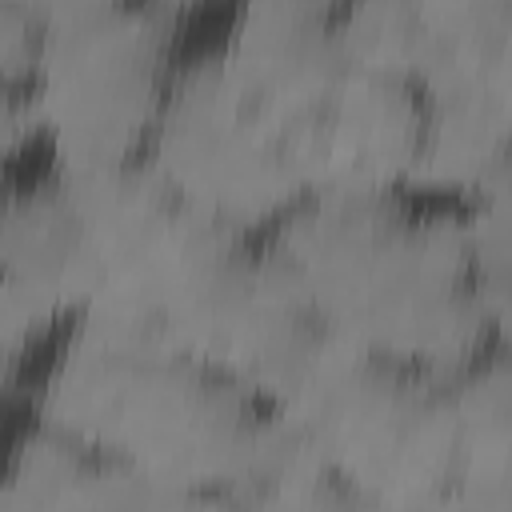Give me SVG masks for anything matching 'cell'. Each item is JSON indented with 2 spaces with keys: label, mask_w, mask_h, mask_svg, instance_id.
I'll list each match as a JSON object with an SVG mask.
<instances>
[{
  "label": "cell",
  "mask_w": 512,
  "mask_h": 512,
  "mask_svg": "<svg viewBox=\"0 0 512 512\" xmlns=\"http://www.w3.org/2000/svg\"><path fill=\"white\" fill-rule=\"evenodd\" d=\"M352 504L356 496L300 448L292 464H268L236 496V512H352Z\"/></svg>",
  "instance_id": "obj_10"
},
{
  "label": "cell",
  "mask_w": 512,
  "mask_h": 512,
  "mask_svg": "<svg viewBox=\"0 0 512 512\" xmlns=\"http://www.w3.org/2000/svg\"><path fill=\"white\" fill-rule=\"evenodd\" d=\"M32 420H36V408H28L24 400H4L0 396V468L8 464V456L16 452V444L32 428Z\"/></svg>",
  "instance_id": "obj_13"
},
{
  "label": "cell",
  "mask_w": 512,
  "mask_h": 512,
  "mask_svg": "<svg viewBox=\"0 0 512 512\" xmlns=\"http://www.w3.org/2000/svg\"><path fill=\"white\" fill-rule=\"evenodd\" d=\"M220 4L68 0L40 8L28 92L64 172L148 160L188 52L224 28Z\"/></svg>",
  "instance_id": "obj_4"
},
{
  "label": "cell",
  "mask_w": 512,
  "mask_h": 512,
  "mask_svg": "<svg viewBox=\"0 0 512 512\" xmlns=\"http://www.w3.org/2000/svg\"><path fill=\"white\" fill-rule=\"evenodd\" d=\"M152 492L116 456L40 412L0 468V512H148Z\"/></svg>",
  "instance_id": "obj_9"
},
{
  "label": "cell",
  "mask_w": 512,
  "mask_h": 512,
  "mask_svg": "<svg viewBox=\"0 0 512 512\" xmlns=\"http://www.w3.org/2000/svg\"><path fill=\"white\" fill-rule=\"evenodd\" d=\"M236 492H200V496H152L148 512H236Z\"/></svg>",
  "instance_id": "obj_12"
},
{
  "label": "cell",
  "mask_w": 512,
  "mask_h": 512,
  "mask_svg": "<svg viewBox=\"0 0 512 512\" xmlns=\"http://www.w3.org/2000/svg\"><path fill=\"white\" fill-rule=\"evenodd\" d=\"M432 136V96L388 68H348L312 152V192L392 188L420 176Z\"/></svg>",
  "instance_id": "obj_8"
},
{
  "label": "cell",
  "mask_w": 512,
  "mask_h": 512,
  "mask_svg": "<svg viewBox=\"0 0 512 512\" xmlns=\"http://www.w3.org/2000/svg\"><path fill=\"white\" fill-rule=\"evenodd\" d=\"M228 80L292 148L308 196L320 124L352 68L344 44V4L336 0H260L232 4L216 40Z\"/></svg>",
  "instance_id": "obj_7"
},
{
  "label": "cell",
  "mask_w": 512,
  "mask_h": 512,
  "mask_svg": "<svg viewBox=\"0 0 512 512\" xmlns=\"http://www.w3.org/2000/svg\"><path fill=\"white\" fill-rule=\"evenodd\" d=\"M272 240L300 272L332 344L460 380L488 364L480 208L468 192L404 180L364 192H312Z\"/></svg>",
  "instance_id": "obj_1"
},
{
  "label": "cell",
  "mask_w": 512,
  "mask_h": 512,
  "mask_svg": "<svg viewBox=\"0 0 512 512\" xmlns=\"http://www.w3.org/2000/svg\"><path fill=\"white\" fill-rule=\"evenodd\" d=\"M180 352L228 372L276 412L316 368L328 332L272 232H252L180 200L124 300Z\"/></svg>",
  "instance_id": "obj_3"
},
{
  "label": "cell",
  "mask_w": 512,
  "mask_h": 512,
  "mask_svg": "<svg viewBox=\"0 0 512 512\" xmlns=\"http://www.w3.org/2000/svg\"><path fill=\"white\" fill-rule=\"evenodd\" d=\"M352 512H404V508H384V504H364V500H356Z\"/></svg>",
  "instance_id": "obj_14"
},
{
  "label": "cell",
  "mask_w": 512,
  "mask_h": 512,
  "mask_svg": "<svg viewBox=\"0 0 512 512\" xmlns=\"http://www.w3.org/2000/svg\"><path fill=\"white\" fill-rule=\"evenodd\" d=\"M40 44V8L0 4V84H28Z\"/></svg>",
  "instance_id": "obj_11"
},
{
  "label": "cell",
  "mask_w": 512,
  "mask_h": 512,
  "mask_svg": "<svg viewBox=\"0 0 512 512\" xmlns=\"http://www.w3.org/2000/svg\"><path fill=\"white\" fill-rule=\"evenodd\" d=\"M216 40L220 32L184 56L148 160L184 204L272 232L308 196V180L280 132L228 80Z\"/></svg>",
  "instance_id": "obj_6"
},
{
  "label": "cell",
  "mask_w": 512,
  "mask_h": 512,
  "mask_svg": "<svg viewBox=\"0 0 512 512\" xmlns=\"http://www.w3.org/2000/svg\"><path fill=\"white\" fill-rule=\"evenodd\" d=\"M280 420L364 504L448 512L468 492L472 444L456 384L416 364L328 340Z\"/></svg>",
  "instance_id": "obj_5"
},
{
  "label": "cell",
  "mask_w": 512,
  "mask_h": 512,
  "mask_svg": "<svg viewBox=\"0 0 512 512\" xmlns=\"http://www.w3.org/2000/svg\"><path fill=\"white\" fill-rule=\"evenodd\" d=\"M40 416L116 456L152 496L236 492L272 452L280 412L180 352L148 320L88 312L52 368Z\"/></svg>",
  "instance_id": "obj_2"
}]
</instances>
